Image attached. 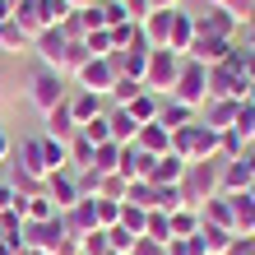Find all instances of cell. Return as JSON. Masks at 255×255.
<instances>
[{"label":"cell","instance_id":"cell-1","mask_svg":"<svg viewBox=\"0 0 255 255\" xmlns=\"http://www.w3.org/2000/svg\"><path fill=\"white\" fill-rule=\"evenodd\" d=\"M0 153H5V139H0Z\"/></svg>","mask_w":255,"mask_h":255}]
</instances>
